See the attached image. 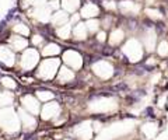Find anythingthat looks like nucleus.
Masks as SVG:
<instances>
[{
  "label": "nucleus",
  "instance_id": "1",
  "mask_svg": "<svg viewBox=\"0 0 168 140\" xmlns=\"http://www.w3.org/2000/svg\"><path fill=\"white\" fill-rule=\"evenodd\" d=\"M58 60L55 59H46L44 60L39 66H38V77L41 79H50L53 77V74L56 73V67H58Z\"/></svg>",
  "mask_w": 168,
  "mask_h": 140
},
{
  "label": "nucleus",
  "instance_id": "2",
  "mask_svg": "<svg viewBox=\"0 0 168 140\" xmlns=\"http://www.w3.org/2000/svg\"><path fill=\"white\" fill-rule=\"evenodd\" d=\"M39 62V55L36 51L34 49H28L22 53L21 59H20V66L24 70H31L32 67H35V65Z\"/></svg>",
  "mask_w": 168,
  "mask_h": 140
},
{
  "label": "nucleus",
  "instance_id": "3",
  "mask_svg": "<svg viewBox=\"0 0 168 140\" xmlns=\"http://www.w3.org/2000/svg\"><path fill=\"white\" fill-rule=\"evenodd\" d=\"M0 65L3 67H13L16 65L14 51L9 46H0Z\"/></svg>",
  "mask_w": 168,
  "mask_h": 140
},
{
  "label": "nucleus",
  "instance_id": "4",
  "mask_svg": "<svg viewBox=\"0 0 168 140\" xmlns=\"http://www.w3.org/2000/svg\"><path fill=\"white\" fill-rule=\"evenodd\" d=\"M25 46H27V41H25L22 36H14V38L11 39L9 48L13 49L14 52H20V51L25 49Z\"/></svg>",
  "mask_w": 168,
  "mask_h": 140
},
{
  "label": "nucleus",
  "instance_id": "5",
  "mask_svg": "<svg viewBox=\"0 0 168 140\" xmlns=\"http://www.w3.org/2000/svg\"><path fill=\"white\" fill-rule=\"evenodd\" d=\"M0 87H3L4 90H7V91L16 90L17 83L11 76H1V77H0Z\"/></svg>",
  "mask_w": 168,
  "mask_h": 140
}]
</instances>
